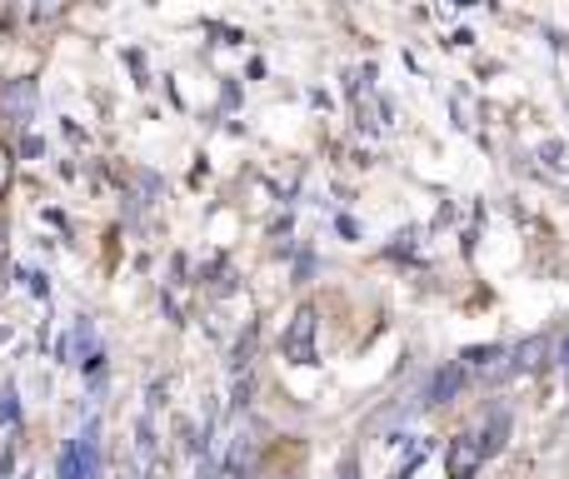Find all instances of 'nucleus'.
Listing matches in <instances>:
<instances>
[{"instance_id":"4","label":"nucleus","mask_w":569,"mask_h":479,"mask_svg":"<svg viewBox=\"0 0 569 479\" xmlns=\"http://www.w3.org/2000/svg\"><path fill=\"white\" fill-rule=\"evenodd\" d=\"M30 105H35V85L30 80H10L6 90H0V110H6L10 125H30Z\"/></svg>"},{"instance_id":"11","label":"nucleus","mask_w":569,"mask_h":479,"mask_svg":"<svg viewBox=\"0 0 569 479\" xmlns=\"http://www.w3.org/2000/svg\"><path fill=\"white\" fill-rule=\"evenodd\" d=\"M0 249H6V230H0Z\"/></svg>"},{"instance_id":"5","label":"nucleus","mask_w":569,"mask_h":479,"mask_svg":"<svg viewBox=\"0 0 569 479\" xmlns=\"http://www.w3.org/2000/svg\"><path fill=\"white\" fill-rule=\"evenodd\" d=\"M459 385H465V365H449V369H439V375L429 379V395H425V405H449Z\"/></svg>"},{"instance_id":"3","label":"nucleus","mask_w":569,"mask_h":479,"mask_svg":"<svg viewBox=\"0 0 569 479\" xmlns=\"http://www.w3.org/2000/svg\"><path fill=\"white\" fill-rule=\"evenodd\" d=\"M465 375H475V379H505V375H515V365H509V349L505 345H485V349H465Z\"/></svg>"},{"instance_id":"1","label":"nucleus","mask_w":569,"mask_h":479,"mask_svg":"<svg viewBox=\"0 0 569 479\" xmlns=\"http://www.w3.org/2000/svg\"><path fill=\"white\" fill-rule=\"evenodd\" d=\"M315 329H319L315 305H299L285 325V339H280L285 359H295V365H315Z\"/></svg>"},{"instance_id":"9","label":"nucleus","mask_w":569,"mask_h":479,"mask_svg":"<svg viewBox=\"0 0 569 479\" xmlns=\"http://www.w3.org/2000/svg\"><path fill=\"white\" fill-rule=\"evenodd\" d=\"M339 479H355V459H345V469H339Z\"/></svg>"},{"instance_id":"10","label":"nucleus","mask_w":569,"mask_h":479,"mask_svg":"<svg viewBox=\"0 0 569 479\" xmlns=\"http://www.w3.org/2000/svg\"><path fill=\"white\" fill-rule=\"evenodd\" d=\"M559 359H565V365H569V339H565V349H559Z\"/></svg>"},{"instance_id":"8","label":"nucleus","mask_w":569,"mask_h":479,"mask_svg":"<svg viewBox=\"0 0 569 479\" xmlns=\"http://www.w3.org/2000/svg\"><path fill=\"white\" fill-rule=\"evenodd\" d=\"M0 419H6V425H16V419H20V405H16V395H10V389H0Z\"/></svg>"},{"instance_id":"6","label":"nucleus","mask_w":569,"mask_h":479,"mask_svg":"<svg viewBox=\"0 0 569 479\" xmlns=\"http://www.w3.org/2000/svg\"><path fill=\"white\" fill-rule=\"evenodd\" d=\"M545 355H549V339L535 335V339H525V345L509 349V365H515V375H519V369H539V365H545Z\"/></svg>"},{"instance_id":"7","label":"nucleus","mask_w":569,"mask_h":479,"mask_svg":"<svg viewBox=\"0 0 569 479\" xmlns=\"http://www.w3.org/2000/svg\"><path fill=\"white\" fill-rule=\"evenodd\" d=\"M10 175H16V150L0 145V195L10 190Z\"/></svg>"},{"instance_id":"2","label":"nucleus","mask_w":569,"mask_h":479,"mask_svg":"<svg viewBox=\"0 0 569 479\" xmlns=\"http://www.w3.org/2000/svg\"><path fill=\"white\" fill-rule=\"evenodd\" d=\"M485 459H489V445H485V435H479V429H465V435H455V439H449L445 469H449V479H475Z\"/></svg>"}]
</instances>
